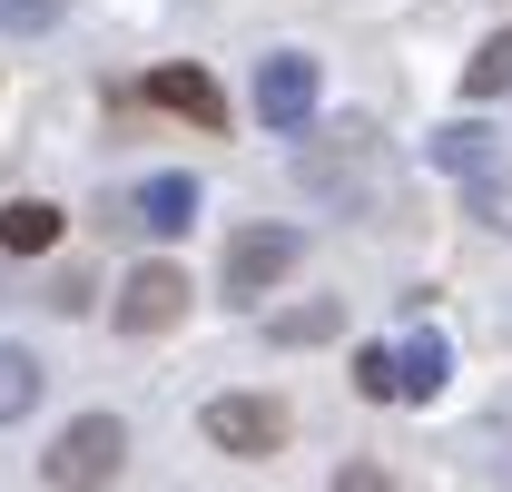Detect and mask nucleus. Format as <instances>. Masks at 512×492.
<instances>
[{
    "mask_svg": "<svg viewBox=\"0 0 512 492\" xmlns=\"http://www.w3.org/2000/svg\"><path fill=\"white\" fill-rule=\"evenodd\" d=\"M444 335H404V345H394V394H404V404H434V394H444Z\"/></svg>",
    "mask_w": 512,
    "mask_h": 492,
    "instance_id": "nucleus-9",
    "label": "nucleus"
},
{
    "mask_svg": "<svg viewBox=\"0 0 512 492\" xmlns=\"http://www.w3.org/2000/svg\"><path fill=\"white\" fill-rule=\"evenodd\" d=\"M463 207H473L493 237H512V168H483V178L463 187Z\"/></svg>",
    "mask_w": 512,
    "mask_h": 492,
    "instance_id": "nucleus-15",
    "label": "nucleus"
},
{
    "mask_svg": "<svg viewBox=\"0 0 512 492\" xmlns=\"http://www.w3.org/2000/svg\"><path fill=\"white\" fill-rule=\"evenodd\" d=\"M296 256H306V237H296V227H237V237H227V256H217V276H227V296H266Z\"/></svg>",
    "mask_w": 512,
    "mask_h": 492,
    "instance_id": "nucleus-4",
    "label": "nucleus"
},
{
    "mask_svg": "<svg viewBox=\"0 0 512 492\" xmlns=\"http://www.w3.org/2000/svg\"><path fill=\"white\" fill-rule=\"evenodd\" d=\"M365 158H375V128H365V119H335L316 148L296 158V178L316 187V197H335V207H355V197H365V187H355V168H365Z\"/></svg>",
    "mask_w": 512,
    "mask_h": 492,
    "instance_id": "nucleus-3",
    "label": "nucleus"
},
{
    "mask_svg": "<svg viewBox=\"0 0 512 492\" xmlns=\"http://www.w3.org/2000/svg\"><path fill=\"white\" fill-rule=\"evenodd\" d=\"M0 246H10V256L60 246V207H50V197H10V207H0Z\"/></svg>",
    "mask_w": 512,
    "mask_h": 492,
    "instance_id": "nucleus-11",
    "label": "nucleus"
},
{
    "mask_svg": "<svg viewBox=\"0 0 512 492\" xmlns=\"http://www.w3.org/2000/svg\"><path fill=\"white\" fill-rule=\"evenodd\" d=\"M109 315H119V335H168V325L188 315V276H178V266H138Z\"/></svg>",
    "mask_w": 512,
    "mask_h": 492,
    "instance_id": "nucleus-5",
    "label": "nucleus"
},
{
    "mask_svg": "<svg viewBox=\"0 0 512 492\" xmlns=\"http://www.w3.org/2000/svg\"><path fill=\"white\" fill-rule=\"evenodd\" d=\"M355 394H365V404H404V394H394V355H384V345L355 355Z\"/></svg>",
    "mask_w": 512,
    "mask_h": 492,
    "instance_id": "nucleus-16",
    "label": "nucleus"
},
{
    "mask_svg": "<svg viewBox=\"0 0 512 492\" xmlns=\"http://www.w3.org/2000/svg\"><path fill=\"white\" fill-rule=\"evenodd\" d=\"M60 0H0V30H50Z\"/></svg>",
    "mask_w": 512,
    "mask_h": 492,
    "instance_id": "nucleus-17",
    "label": "nucleus"
},
{
    "mask_svg": "<svg viewBox=\"0 0 512 492\" xmlns=\"http://www.w3.org/2000/svg\"><path fill=\"white\" fill-rule=\"evenodd\" d=\"M266 335H276V345H325V335H345V306H335V296L286 306V315H266Z\"/></svg>",
    "mask_w": 512,
    "mask_h": 492,
    "instance_id": "nucleus-12",
    "label": "nucleus"
},
{
    "mask_svg": "<svg viewBox=\"0 0 512 492\" xmlns=\"http://www.w3.org/2000/svg\"><path fill=\"white\" fill-rule=\"evenodd\" d=\"M138 227H148V237H188L197 227V178L188 168H168V178L138 187Z\"/></svg>",
    "mask_w": 512,
    "mask_h": 492,
    "instance_id": "nucleus-8",
    "label": "nucleus"
},
{
    "mask_svg": "<svg viewBox=\"0 0 512 492\" xmlns=\"http://www.w3.org/2000/svg\"><path fill=\"white\" fill-rule=\"evenodd\" d=\"M434 168H444V178H483V168H503V158H493V128H473V119H453V128H434Z\"/></svg>",
    "mask_w": 512,
    "mask_h": 492,
    "instance_id": "nucleus-10",
    "label": "nucleus"
},
{
    "mask_svg": "<svg viewBox=\"0 0 512 492\" xmlns=\"http://www.w3.org/2000/svg\"><path fill=\"white\" fill-rule=\"evenodd\" d=\"M119 463H128V424H119V414H79V424L40 453V483H50V492H109Z\"/></svg>",
    "mask_w": 512,
    "mask_h": 492,
    "instance_id": "nucleus-1",
    "label": "nucleus"
},
{
    "mask_svg": "<svg viewBox=\"0 0 512 492\" xmlns=\"http://www.w3.org/2000/svg\"><path fill=\"white\" fill-rule=\"evenodd\" d=\"M148 109H178V119H197V128H227V89L197 60H168V69H148Z\"/></svg>",
    "mask_w": 512,
    "mask_h": 492,
    "instance_id": "nucleus-7",
    "label": "nucleus"
},
{
    "mask_svg": "<svg viewBox=\"0 0 512 492\" xmlns=\"http://www.w3.org/2000/svg\"><path fill=\"white\" fill-rule=\"evenodd\" d=\"M197 424H207V443H217V453H237V463L286 453V404H276V394H217Z\"/></svg>",
    "mask_w": 512,
    "mask_h": 492,
    "instance_id": "nucleus-2",
    "label": "nucleus"
},
{
    "mask_svg": "<svg viewBox=\"0 0 512 492\" xmlns=\"http://www.w3.org/2000/svg\"><path fill=\"white\" fill-rule=\"evenodd\" d=\"M493 89H512V30H493V40L463 60V99H493Z\"/></svg>",
    "mask_w": 512,
    "mask_h": 492,
    "instance_id": "nucleus-14",
    "label": "nucleus"
},
{
    "mask_svg": "<svg viewBox=\"0 0 512 492\" xmlns=\"http://www.w3.org/2000/svg\"><path fill=\"white\" fill-rule=\"evenodd\" d=\"M335 492H384V473H375V463H345V473H335Z\"/></svg>",
    "mask_w": 512,
    "mask_h": 492,
    "instance_id": "nucleus-18",
    "label": "nucleus"
},
{
    "mask_svg": "<svg viewBox=\"0 0 512 492\" xmlns=\"http://www.w3.org/2000/svg\"><path fill=\"white\" fill-rule=\"evenodd\" d=\"M256 119L266 128H306L316 119V60H296V50L256 60Z\"/></svg>",
    "mask_w": 512,
    "mask_h": 492,
    "instance_id": "nucleus-6",
    "label": "nucleus"
},
{
    "mask_svg": "<svg viewBox=\"0 0 512 492\" xmlns=\"http://www.w3.org/2000/svg\"><path fill=\"white\" fill-rule=\"evenodd\" d=\"M40 404V355L30 345H0V424H20Z\"/></svg>",
    "mask_w": 512,
    "mask_h": 492,
    "instance_id": "nucleus-13",
    "label": "nucleus"
}]
</instances>
